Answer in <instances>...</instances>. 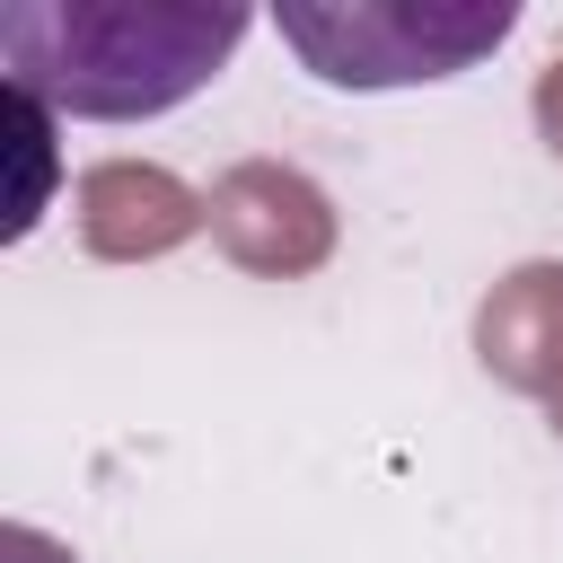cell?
<instances>
[{
  "instance_id": "obj_1",
  "label": "cell",
  "mask_w": 563,
  "mask_h": 563,
  "mask_svg": "<svg viewBox=\"0 0 563 563\" xmlns=\"http://www.w3.org/2000/svg\"><path fill=\"white\" fill-rule=\"evenodd\" d=\"M255 35L238 0H26L0 9L9 88L79 123H150L202 97Z\"/></svg>"
},
{
  "instance_id": "obj_2",
  "label": "cell",
  "mask_w": 563,
  "mask_h": 563,
  "mask_svg": "<svg viewBox=\"0 0 563 563\" xmlns=\"http://www.w3.org/2000/svg\"><path fill=\"white\" fill-rule=\"evenodd\" d=\"M282 44L308 79L378 97V88H431L475 70L510 44V0H282Z\"/></svg>"
},
{
  "instance_id": "obj_3",
  "label": "cell",
  "mask_w": 563,
  "mask_h": 563,
  "mask_svg": "<svg viewBox=\"0 0 563 563\" xmlns=\"http://www.w3.org/2000/svg\"><path fill=\"white\" fill-rule=\"evenodd\" d=\"M202 211H211V246L238 273H255V282H308L343 246L334 194L308 167H290V158H238V167H220L211 194H202Z\"/></svg>"
},
{
  "instance_id": "obj_4",
  "label": "cell",
  "mask_w": 563,
  "mask_h": 563,
  "mask_svg": "<svg viewBox=\"0 0 563 563\" xmlns=\"http://www.w3.org/2000/svg\"><path fill=\"white\" fill-rule=\"evenodd\" d=\"M70 211H79V246L97 264H158V255H176L185 238L211 229L202 194L176 167H158V158H97V167H79Z\"/></svg>"
},
{
  "instance_id": "obj_5",
  "label": "cell",
  "mask_w": 563,
  "mask_h": 563,
  "mask_svg": "<svg viewBox=\"0 0 563 563\" xmlns=\"http://www.w3.org/2000/svg\"><path fill=\"white\" fill-rule=\"evenodd\" d=\"M475 361L537 405L563 387V255H528L475 299Z\"/></svg>"
},
{
  "instance_id": "obj_6",
  "label": "cell",
  "mask_w": 563,
  "mask_h": 563,
  "mask_svg": "<svg viewBox=\"0 0 563 563\" xmlns=\"http://www.w3.org/2000/svg\"><path fill=\"white\" fill-rule=\"evenodd\" d=\"M9 123H18V150H26V185H18V202H9V238H26V229L44 220V167H53V106H44V97H26V88H9Z\"/></svg>"
},
{
  "instance_id": "obj_7",
  "label": "cell",
  "mask_w": 563,
  "mask_h": 563,
  "mask_svg": "<svg viewBox=\"0 0 563 563\" xmlns=\"http://www.w3.org/2000/svg\"><path fill=\"white\" fill-rule=\"evenodd\" d=\"M528 114H537V141H545V158L563 167V53L537 70V88H528Z\"/></svg>"
},
{
  "instance_id": "obj_8",
  "label": "cell",
  "mask_w": 563,
  "mask_h": 563,
  "mask_svg": "<svg viewBox=\"0 0 563 563\" xmlns=\"http://www.w3.org/2000/svg\"><path fill=\"white\" fill-rule=\"evenodd\" d=\"M0 554H9V563H79L62 537H44V528H26V519H9V528H0Z\"/></svg>"
},
{
  "instance_id": "obj_9",
  "label": "cell",
  "mask_w": 563,
  "mask_h": 563,
  "mask_svg": "<svg viewBox=\"0 0 563 563\" xmlns=\"http://www.w3.org/2000/svg\"><path fill=\"white\" fill-rule=\"evenodd\" d=\"M545 422H554V440H563V387H554V396H545Z\"/></svg>"
}]
</instances>
